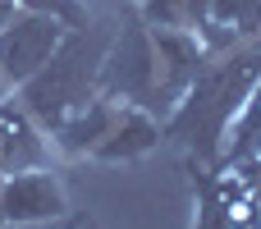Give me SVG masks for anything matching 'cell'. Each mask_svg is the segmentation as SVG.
<instances>
[{
    "instance_id": "cell-1",
    "label": "cell",
    "mask_w": 261,
    "mask_h": 229,
    "mask_svg": "<svg viewBox=\"0 0 261 229\" xmlns=\"http://www.w3.org/2000/svg\"><path fill=\"white\" fill-rule=\"evenodd\" d=\"M257 78H261V46L257 41H243V46H234L225 55H211L206 69L193 78V87L170 110V119L161 124L165 142H179L202 165H220L229 129L243 115Z\"/></svg>"
},
{
    "instance_id": "cell-2",
    "label": "cell",
    "mask_w": 261,
    "mask_h": 229,
    "mask_svg": "<svg viewBox=\"0 0 261 229\" xmlns=\"http://www.w3.org/2000/svg\"><path fill=\"white\" fill-rule=\"evenodd\" d=\"M115 23L119 18H87L83 28H69L55 46V55L14 92L18 106L50 133L64 115H73L78 106H87L96 92H101V64H106V50H110V37H115Z\"/></svg>"
},
{
    "instance_id": "cell-3",
    "label": "cell",
    "mask_w": 261,
    "mask_h": 229,
    "mask_svg": "<svg viewBox=\"0 0 261 229\" xmlns=\"http://www.w3.org/2000/svg\"><path fill=\"white\" fill-rule=\"evenodd\" d=\"M101 92L128 106H142V110L156 106V41L133 0H124L119 9V23H115V37L101 64Z\"/></svg>"
},
{
    "instance_id": "cell-4",
    "label": "cell",
    "mask_w": 261,
    "mask_h": 229,
    "mask_svg": "<svg viewBox=\"0 0 261 229\" xmlns=\"http://www.w3.org/2000/svg\"><path fill=\"white\" fill-rule=\"evenodd\" d=\"M69 216V188L50 165L0 174V225L9 229H41Z\"/></svg>"
},
{
    "instance_id": "cell-5",
    "label": "cell",
    "mask_w": 261,
    "mask_h": 229,
    "mask_svg": "<svg viewBox=\"0 0 261 229\" xmlns=\"http://www.w3.org/2000/svg\"><path fill=\"white\" fill-rule=\"evenodd\" d=\"M69 28L50 14H37V9H18L5 28H0V78L9 92H18L60 46Z\"/></svg>"
},
{
    "instance_id": "cell-6",
    "label": "cell",
    "mask_w": 261,
    "mask_h": 229,
    "mask_svg": "<svg viewBox=\"0 0 261 229\" xmlns=\"http://www.w3.org/2000/svg\"><path fill=\"white\" fill-rule=\"evenodd\" d=\"M50 165V142L46 129L18 106V96H0V174H18V170H37Z\"/></svg>"
},
{
    "instance_id": "cell-7",
    "label": "cell",
    "mask_w": 261,
    "mask_h": 229,
    "mask_svg": "<svg viewBox=\"0 0 261 229\" xmlns=\"http://www.w3.org/2000/svg\"><path fill=\"white\" fill-rule=\"evenodd\" d=\"M165 142V129H161V119L151 115V110H142V106H119V115H115V124H110V133L101 138V147L92 151V161H101V165H119V161H142V156H151L156 147Z\"/></svg>"
},
{
    "instance_id": "cell-8",
    "label": "cell",
    "mask_w": 261,
    "mask_h": 229,
    "mask_svg": "<svg viewBox=\"0 0 261 229\" xmlns=\"http://www.w3.org/2000/svg\"><path fill=\"white\" fill-rule=\"evenodd\" d=\"M147 28H174V32H202L211 23V0H133Z\"/></svg>"
},
{
    "instance_id": "cell-9",
    "label": "cell",
    "mask_w": 261,
    "mask_h": 229,
    "mask_svg": "<svg viewBox=\"0 0 261 229\" xmlns=\"http://www.w3.org/2000/svg\"><path fill=\"white\" fill-rule=\"evenodd\" d=\"M211 23L234 28L239 37L261 32V0H211Z\"/></svg>"
},
{
    "instance_id": "cell-10",
    "label": "cell",
    "mask_w": 261,
    "mask_h": 229,
    "mask_svg": "<svg viewBox=\"0 0 261 229\" xmlns=\"http://www.w3.org/2000/svg\"><path fill=\"white\" fill-rule=\"evenodd\" d=\"M18 9H37V14H50V18H60L64 28H83V23L92 18L87 0H18Z\"/></svg>"
},
{
    "instance_id": "cell-11",
    "label": "cell",
    "mask_w": 261,
    "mask_h": 229,
    "mask_svg": "<svg viewBox=\"0 0 261 229\" xmlns=\"http://www.w3.org/2000/svg\"><path fill=\"white\" fill-rule=\"evenodd\" d=\"M14 14H18V0H0V28H5Z\"/></svg>"
},
{
    "instance_id": "cell-12",
    "label": "cell",
    "mask_w": 261,
    "mask_h": 229,
    "mask_svg": "<svg viewBox=\"0 0 261 229\" xmlns=\"http://www.w3.org/2000/svg\"><path fill=\"white\" fill-rule=\"evenodd\" d=\"M0 96H9V87H5V78H0Z\"/></svg>"
},
{
    "instance_id": "cell-13",
    "label": "cell",
    "mask_w": 261,
    "mask_h": 229,
    "mask_svg": "<svg viewBox=\"0 0 261 229\" xmlns=\"http://www.w3.org/2000/svg\"><path fill=\"white\" fill-rule=\"evenodd\" d=\"M78 229H92V225H78Z\"/></svg>"
}]
</instances>
